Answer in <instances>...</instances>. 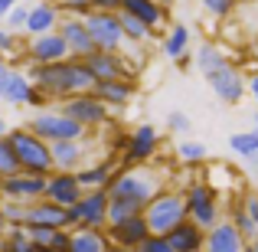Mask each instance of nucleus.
I'll return each instance as SVG.
<instances>
[{"label":"nucleus","mask_w":258,"mask_h":252,"mask_svg":"<svg viewBox=\"0 0 258 252\" xmlns=\"http://www.w3.org/2000/svg\"><path fill=\"white\" fill-rule=\"evenodd\" d=\"M30 79L36 82V88L46 98H66V95H76V92H92L95 82H98L95 72L88 69V63L79 56L59 59V63H33Z\"/></svg>","instance_id":"obj_1"},{"label":"nucleus","mask_w":258,"mask_h":252,"mask_svg":"<svg viewBox=\"0 0 258 252\" xmlns=\"http://www.w3.org/2000/svg\"><path fill=\"white\" fill-rule=\"evenodd\" d=\"M108 196H121V200H134L141 207L154 200L160 193V177L144 164H124V170H114V177L108 180Z\"/></svg>","instance_id":"obj_2"},{"label":"nucleus","mask_w":258,"mask_h":252,"mask_svg":"<svg viewBox=\"0 0 258 252\" xmlns=\"http://www.w3.org/2000/svg\"><path fill=\"white\" fill-rule=\"evenodd\" d=\"M7 138H10L13 151H17L20 167H26V170H39V174H49V170H52V147H49V141L39 138V134L33 131L30 125L7 131Z\"/></svg>","instance_id":"obj_3"},{"label":"nucleus","mask_w":258,"mask_h":252,"mask_svg":"<svg viewBox=\"0 0 258 252\" xmlns=\"http://www.w3.org/2000/svg\"><path fill=\"white\" fill-rule=\"evenodd\" d=\"M144 216H147L151 233L167 236L173 226H180V223L186 220V196H183L180 190H160L144 207Z\"/></svg>","instance_id":"obj_4"},{"label":"nucleus","mask_w":258,"mask_h":252,"mask_svg":"<svg viewBox=\"0 0 258 252\" xmlns=\"http://www.w3.org/2000/svg\"><path fill=\"white\" fill-rule=\"evenodd\" d=\"M59 108H62L69 118H76L79 125H85L88 131L108 125V112H111V105H108L101 95H95V88L92 92H76V95L59 98Z\"/></svg>","instance_id":"obj_5"},{"label":"nucleus","mask_w":258,"mask_h":252,"mask_svg":"<svg viewBox=\"0 0 258 252\" xmlns=\"http://www.w3.org/2000/svg\"><path fill=\"white\" fill-rule=\"evenodd\" d=\"M26 125L33 128V131L39 134V138L46 141H62V138H85L88 128L79 125L76 118H69V115L62 112V108H46V112H36Z\"/></svg>","instance_id":"obj_6"},{"label":"nucleus","mask_w":258,"mask_h":252,"mask_svg":"<svg viewBox=\"0 0 258 252\" xmlns=\"http://www.w3.org/2000/svg\"><path fill=\"white\" fill-rule=\"evenodd\" d=\"M186 196V216L196 220L203 229H213L216 223L222 220V203H219V193H216L209 183H189L183 190Z\"/></svg>","instance_id":"obj_7"},{"label":"nucleus","mask_w":258,"mask_h":252,"mask_svg":"<svg viewBox=\"0 0 258 252\" xmlns=\"http://www.w3.org/2000/svg\"><path fill=\"white\" fill-rule=\"evenodd\" d=\"M85 26H88V33H92V39H95L98 49L121 53V46L127 43L124 30H121L118 10H88L85 13Z\"/></svg>","instance_id":"obj_8"},{"label":"nucleus","mask_w":258,"mask_h":252,"mask_svg":"<svg viewBox=\"0 0 258 252\" xmlns=\"http://www.w3.org/2000/svg\"><path fill=\"white\" fill-rule=\"evenodd\" d=\"M203 79H206L209 88L216 92V98L226 102V105H239V102L245 98V92H248L245 76H242L239 66H232V63H222V66H216V69L203 72Z\"/></svg>","instance_id":"obj_9"},{"label":"nucleus","mask_w":258,"mask_h":252,"mask_svg":"<svg viewBox=\"0 0 258 252\" xmlns=\"http://www.w3.org/2000/svg\"><path fill=\"white\" fill-rule=\"evenodd\" d=\"M46 180H49V174L20 167V170H13V174L0 177V193L17 196V200H39V196H46Z\"/></svg>","instance_id":"obj_10"},{"label":"nucleus","mask_w":258,"mask_h":252,"mask_svg":"<svg viewBox=\"0 0 258 252\" xmlns=\"http://www.w3.org/2000/svg\"><path fill=\"white\" fill-rule=\"evenodd\" d=\"M26 223H46V226H56V229H72L76 226V210L49 200V196H39V200H30Z\"/></svg>","instance_id":"obj_11"},{"label":"nucleus","mask_w":258,"mask_h":252,"mask_svg":"<svg viewBox=\"0 0 258 252\" xmlns=\"http://www.w3.org/2000/svg\"><path fill=\"white\" fill-rule=\"evenodd\" d=\"M147 236H151V226H147L144 213H134V216H127V220L108 223V239L118 249H141V242H144Z\"/></svg>","instance_id":"obj_12"},{"label":"nucleus","mask_w":258,"mask_h":252,"mask_svg":"<svg viewBox=\"0 0 258 252\" xmlns=\"http://www.w3.org/2000/svg\"><path fill=\"white\" fill-rule=\"evenodd\" d=\"M72 210H76V226H98V229H105L108 226V190L105 187L85 190L82 200H79Z\"/></svg>","instance_id":"obj_13"},{"label":"nucleus","mask_w":258,"mask_h":252,"mask_svg":"<svg viewBox=\"0 0 258 252\" xmlns=\"http://www.w3.org/2000/svg\"><path fill=\"white\" fill-rule=\"evenodd\" d=\"M160 147V134L154 125H138L124 138V164H147Z\"/></svg>","instance_id":"obj_14"},{"label":"nucleus","mask_w":258,"mask_h":252,"mask_svg":"<svg viewBox=\"0 0 258 252\" xmlns=\"http://www.w3.org/2000/svg\"><path fill=\"white\" fill-rule=\"evenodd\" d=\"M69 56H72V49H69V43H66V36L59 30L33 36L30 49H26V59H30V63H59V59H69Z\"/></svg>","instance_id":"obj_15"},{"label":"nucleus","mask_w":258,"mask_h":252,"mask_svg":"<svg viewBox=\"0 0 258 252\" xmlns=\"http://www.w3.org/2000/svg\"><path fill=\"white\" fill-rule=\"evenodd\" d=\"M85 187L79 180L76 170H49V180H46V196L56 203H66V207H76L82 200Z\"/></svg>","instance_id":"obj_16"},{"label":"nucleus","mask_w":258,"mask_h":252,"mask_svg":"<svg viewBox=\"0 0 258 252\" xmlns=\"http://www.w3.org/2000/svg\"><path fill=\"white\" fill-rule=\"evenodd\" d=\"M59 33L66 36L72 56H79V59H85L88 53L98 49L95 39H92V33H88V26H85V17H79V13H62V20H59Z\"/></svg>","instance_id":"obj_17"},{"label":"nucleus","mask_w":258,"mask_h":252,"mask_svg":"<svg viewBox=\"0 0 258 252\" xmlns=\"http://www.w3.org/2000/svg\"><path fill=\"white\" fill-rule=\"evenodd\" d=\"M206 249L209 252H239V249H248V239L232 220H219L213 229H206Z\"/></svg>","instance_id":"obj_18"},{"label":"nucleus","mask_w":258,"mask_h":252,"mask_svg":"<svg viewBox=\"0 0 258 252\" xmlns=\"http://www.w3.org/2000/svg\"><path fill=\"white\" fill-rule=\"evenodd\" d=\"M0 98H4L7 105H43L46 95L36 88V82H33L30 76H23V72H13L10 82H7V88L0 92Z\"/></svg>","instance_id":"obj_19"},{"label":"nucleus","mask_w":258,"mask_h":252,"mask_svg":"<svg viewBox=\"0 0 258 252\" xmlns=\"http://www.w3.org/2000/svg\"><path fill=\"white\" fill-rule=\"evenodd\" d=\"M52 147V170H79L85 167V144L82 138H62V141H49Z\"/></svg>","instance_id":"obj_20"},{"label":"nucleus","mask_w":258,"mask_h":252,"mask_svg":"<svg viewBox=\"0 0 258 252\" xmlns=\"http://www.w3.org/2000/svg\"><path fill=\"white\" fill-rule=\"evenodd\" d=\"M167 239H170L173 252H196V249H206V229L186 216L180 226H173L170 233H167Z\"/></svg>","instance_id":"obj_21"},{"label":"nucleus","mask_w":258,"mask_h":252,"mask_svg":"<svg viewBox=\"0 0 258 252\" xmlns=\"http://www.w3.org/2000/svg\"><path fill=\"white\" fill-rule=\"evenodd\" d=\"M59 20H62V7L49 4V0H39L30 7V20H26V36H39V33L59 30Z\"/></svg>","instance_id":"obj_22"},{"label":"nucleus","mask_w":258,"mask_h":252,"mask_svg":"<svg viewBox=\"0 0 258 252\" xmlns=\"http://www.w3.org/2000/svg\"><path fill=\"white\" fill-rule=\"evenodd\" d=\"M85 63H88V69L95 72V79H118V76L131 79V72H127V63L121 59V53L95 49V53H88V56H85Z\"/></svg>","instance_id":"obj_23"},{"label":"nucleus","mask_w":258,"mask_h":252,"mask_svg":"<svg viewBox=\"0 0 258 252\" xmlns=\"http://www.w3.org/2000/svg\"><path fill=\"white\" fill-rule=\"evenodd\" d=\"M111 239L98 226H72L69 229V252H108Z\"/></svg>","instance_id":"obj_24"},{"label":"nucleus","mask_w":258,"mask_h":252,"mask_svg":"<svg viewBox=\"0 0 258 252\" xmlns=\"http://www.w3.org/2000/svg\"><path fill=\"white\" fill-rule=\"evenodd\" d=\"M95 95H101L111 108H124L127 102L134 98V82H131V79H124V76H118V79H98V82H95Z\"/></svg>","instance_id":"obj_25"},{"label":"nucleus","mask_w":258,"mask_h":252,"mask_svg":"<svg viewBox=\"0 0 258 252\" xmlns=\"http://www.w3.org/2000/svg\"><path fill=\"white\" fill-rule=\"evenodd\" d=\"M121 10H127V13H134L138 20H144L151 30L164 26V20H167V7L160 4V0H124Z\"/></svg>","instance_id":"obj_26"},{"label":"nucleus","mask_w":258,"mask_h":252,"mask_svg":"<svg viewBox=\"0 0 258 252\" xmlns=\"http://www.w3.org/2000/svg\"><path fill=\"white\" fill-rule=\"evenodd\" d=\"M189 26L186 23H176L170 33L164 36V56L167 59H173V63H180V66H186V46H189Z\"/></svg>","instance_id":"obj_27"},{"label":"nucleus","mask_w":258,"mask_h":252,"mask_svg":"<svg viewBox=\"0 0 258 252\" xmlns=\"http://www.w3.org/2000/svg\"><path fill=\"white\" fill-rule=\"evenodd\" d=\"M0 249H4V252H36V242L30 239L26 223H13V226H7L4 239H0Z\"/></svg>","instance_id":"obj_28"},{"label":"nucleus","mask_w":258,"mask_h":252,"mask_svg":"<svg viewBox=\"0 0 258 252\" xmlns=\"http://www.w3.org/2000/svg\"><path fill=\"white\" fill-rule=\"evenodd\" d=\"M76 174H79L85 190H95V187H108V180L114 177V167L111 164H92V167H79Z\"/></svg>","instance_id":"obj_29"},{"label":"nucleus","mask_w":258,"mask_h":252,"mask_svg":"<svg viewBox=\"0 0 258 252\" xmlns=\"http://www.w3.org/2000/svg\"><path fill=\"white\" fill-rule=\"evenodd\" d=\"M118 17H121V30H124V39H127V43H144V39L154 33L144 20H138L134 13H127V10H118Z\"/></svg>","instance_id":"obj_30"},{"label":"nucleus","mask_w":258,"mask_h":252,"mask_svg":"<svg viewBox=\"0 0 258 252\" xmlns=\"http://www.w3.org/2000/svg\"><path fill=\"white\" fill-rule=\"evenodd\" d=\"M209 158V147L203 144V141H180L176 144V161L180 164H203V161Z\"/></svg>","instance_id":"obj_31"},{"label":"nucleus","mask_w":258,"mask_h":252,"mask_svg":"<svg viewBox=\"0 0 258 252\" xmlns=\"http://www.w3.org/2000/svg\"><path fill=\"white\" fill-rule=\"evenodd\" d=\"M229 151H235L239 158H255L258 154V131H235L229 138Z\"/></svg>","instance_id":"obj_32"},{"label":"nucleus","mask_w":258,"mask_h":252,"mask_svg":"<svg viewBox=\"0 0 258 252\" xmlns=\"http://www.w3.org/2000/svg\"><path fill=\"white\" fill-rule=\"evenodd\" d=\"M222 63H229V56L222 53V46L206 43V46L196 49V66H200V72H209V69H216V66H222Z\"/></svg>","instance_id":"obj_33"},{"label":"nucleus","mask_w":258,"mask_h":252,"mask_svg":"<svg viewBox=\"0 0 258 252\" xmlns=\"http://www.w3.org/2000/svg\"><path fill=\"white\" fill-rule=\"evenodd\" d=\"M229 220H232L235 226L245 233V239H255V236H258V220H255L252 213H248L245 207H242V200H235V203H232V210H229Z\"/></svg>","instance_id":"obj_34"},{"label":"nucleus","mask_w":258,"mask_h":252,"mask_svg":"<svg viewBox=\"0 0 258 252\" xmlns=\"http://www.w3.org/2000/svg\"><path fill=\"white\" fill-rule=\"evenodd\" d=\"M0 210H4V220L10 223H26V210H30V200H17V196H4V203H0Z\"/></svg>","instance_id":"obj_35"},{"label":"nucleus","mask_w":258,"mask_h":252,"mask_svg":"<svg viewBox=\"0 0 258 252\" xmlns=\"http://www.w3.org/2000/svg\"><path fill=\"white\" fill-rule=\"evenodd\" d=\"M13 170H20V161H17V151H13L10 138H0V177L4 174H13Z\"/></svg>","instance_id":"obj_36"},{"label":"nucleus","mask_w":258,"mask_h":252,"mask_svg":"<svg viewBox=\"0 0 258 252\" xmlns=\"http://www.w3.org/2000/svg\"><path fill=\"white\" fill-rule=\"evenodd\" d=\"M26 20H30V7H26V4H17V7H13V10L4 17V26H7L10 33H23V30H26Z\"/></svg>","instance_id":"obj_37"},{"label":"nucleus","mask_w":258,"mask_h":252,"mask_svg":"<svg viewBox=\"0 0 258 252\" xmlns=\"http://www.w3.org/2000/svg\"><path fill=\"white\" fill-rule=\"evenodd\" d=\"M200 4H203V10L213 13V17H229L239 0H200Z\"/></svg>","instance_id":"obj_38"},{"label":"nucleus","mask_w":258,"mask_h":252,"mask_svg":"<svg viewBox=\"0 0 258 252\" xmlns=\"http://www.w3.org/2000/svg\"><path fill=\"white\" fill-rule=\"evenodd\" d=\"M167 128H170V131H176V134H189L193 121H189L186 112H170V115H167Z\"/></svg>","instance_id":"obj_39"},{"label":"nucleus","mask_w":258,"mask_h":252,"mask_svg":"<svg viewBox=\"0 0 258 252\" xmlns=\"http://www.w3.org/2000/svg\"><path fill=\"white\" fill-rule=\"evenodd\" d=\"M141 252H173V249H170V239H167V236L151 233L144 242H141Z\"/></svg>","instance_id":"obj_40"},{"label":"nucleus","mask_w":258,"mask_h":252,"mask_svg":"<svg viewBox=\"0 0 258 252\" xmlns=\"http://www.w3.org/2000/svg\"><path fill=\"white\" fill-rule=\"evenodd\" d=\"M59 7H62V13H79V17H85L88 10H95L92 0H59Z\"/></svg>","instance_id":"obj_41"},{"label":"nucleus","mask_w":258,"mask_h":252,"mask_svg":"<svg viewBox=\"0 0 258 252\" xmlns=\"http://www.w3.org/2000/svg\"><path fill=\"white\" fill-rule=\"evenodd\" d=\"M13 49V33L7 26H0V53H10Z\"/></svg>","instance_id":"obj_42"},{"label":"nucleus","mask_w":258,"mask_h":252,"mask_svg":"<svg viewBox=\"0 0 258 252\" xmlns=\"http://www.w3.org/2000/svg\"><path fill=\"white\" fill-rule=\"evenodd\" d=\"M92 4H95V10H121L124 0H92Z\"/></svg>","instance_id":"obj_43"},{"label":"nucleus","mask_w":258,"mask_h":252,"mask_svg":"<svg viewBox=\"0 0 258 252\" xmlns=\"http://www.w3.org/2000/svg\"><path fill=\"white\" fill-rule=\"evenodd\" d=\"M13 72H17V69H13V66L0 63V92H4V88H7V82H10V76H13Z\"/></svg>","instance_id":"obj_44"},{"label":"nucleus","mask_w":258,"mask_h":252,"mask_svg":"<svg viewBox=\"0 0 258 252\" xmlns=\"http://www.w3.org/2000/svg\"><path fill=\"white\" fill-rule=\"evenodd\" d=\"M17 4H20V0H0V20H4L7 13H10L13 7H17Z\"/></svg>","instance_id":"obj_45"},{"label":"nucleus","mask_w":258,"mask_h":252,"mask_svg":"<svg viewBox=\"0 0 258 252\" xmlns=\"http://www.w3.org/2000/svg\"><path fill=\"white\" fill-rule=\"evenodd\" d=\"M248 92H252V98L258 102V72H252V79H248Z\"/></svg>","instance_id":"obj_46"},{"label":"nucleus","mask_w":258,"mask_h":252,"mask_svg":"<svg viewBox=\"0 0 258 252\" xmlns=\"http://www.w3.org/2000/svg\"><path fill=\"white\" fill-rule=\"evenodd\" d=\"M7 226H10V223L4 220V210H0V239H4V233H7Z\"/></svg>","instance_id":"obj_47"},{"label":"nucleus","mask_w":258,"mask_h":252,"mask_svg":"<svg viewBox=\"0 0 258 252\" xmlns=\"http://www.w3.org/2000/svg\"><path fill=\"white\" fill-rule=\"evenodd\" d=\"M7 131H10V128H7V121H4V118H0V138H4V134H7Z\"/></svg>","instance_id":"obj_48"},{"label":"nucleus","mask_w":258,"mask_h":252,"mask_svg":"<svg viewBox=\"0 0 258 252\" xmlns=\"http://www.w3.org/2000/svg\"><path fill=\"white\" fill-rule=\"evenodd\" d=\"M248 249H252V252H258V236H255V239H248Z\"/></svg>","instance_id":"obj_49"},{"label":"nucleus","mask_w":258,"mask_h":252,"mask_svg":"<svg viewBox=\"0 0 258 252\" xmlns=\"http://www.w3.org/2000/svg\"><path fill=\"white\" fill-rule=\"evenodd\" d=\"M160 4H164V7H167V10H170V7L176 4V0H160Z\"/></svg>","instance_id":"obj_50"},{"label":"nucleus","mask_w":258,"mask_h":252,"mask_svg":"<svg viewBox=\"0 0 258 252\" xmlns=\"http://www.w3.org/2000/svg\"><path fill=\"white\" fill-rule=\"evenodd\" d=\"M0 203H4V193H0Z\"/></svg>","instance_id":"obj_51"},{"label":"nucleus","mask_w":258,"mask_h":252,"mask_svg":"<svg viewBox=\"0 0 258 252\" xmlns=\"http://www.w3.org/2000/svg\"><path fill=\"white\" fill-rule=\"evenodd\" d=\"M255 190H258V187H255Z\"/></svg>","instance_id":"obj_52"}]
</instances>
